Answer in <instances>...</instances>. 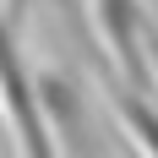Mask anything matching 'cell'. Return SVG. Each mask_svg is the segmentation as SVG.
<instances>
[{"mask_svg":"<svg viewBox=\"0 0 158 158\" xmlns=\"http://www.w3.org/2000/svg\"><path fill=\"white\" fill-rule=\"evenodd\" d=\"M93 33H98V71L114 77L120 87L142 98H158L153 82V60H147V38H153V22H147L142 0H93Z\"/></svg>","mask_w":158,"mask_h":158,"instance_id":"1","label":"cell"},{"mask_svg":"<svg viewBox=\"0 0 158 158\" xmlns=\"http://www.w3.org/2000/svg\"><path fill=\"white\" fill-rule=\"evenodd\" d=\"M65 6V16H82V0H60Z\"/></svg>","mask_w":158,"mask_h":158,"instance_id":"5","label":"cell"},{"mask_svg":"<svg viewBox=\"0 0 158 158\" xmlns=\"http://www.w3.org/2000/svg\"><path fill=\"white\" fill-rule=\"evenodd\" d=\"M33 87H38V104H44L60 158H93V142H87L93 136V98L82 93V82L65 71H33Z\"/></svg>","mask_w":158,"mask_h":158,"instance_id":"2","label":"cell"},{"mask_svg":"<svg viewBox=\"0 0 158 158\" xmlns=\"http://www.w3.org/2000/svg\"><path fill=\"white\" fill-rule=\"evenodd\" d=\"M104 82H109V109H114V120H120V131L136 142V158H158V98L131 93V87H120L114 77H104Z\"/></svg>","mask_w":158,"mask_h":158,"instance_id":"3","label":"cell"},{"mask_svg":"<svg viewBox=\"0 0 158 158\" xmlns=\"http://www.w3.org/2000/svg\"><path fill=\"white\" fill-rule=\"evenodd\" d=\"M147 60H153V82H158V27H153V38H147Z\"/></svg>","mask_w":158,"mask_h":158,"instance_id":"4","label":"cell"},{"mask_svg":"<svg viewBox=\"0 0 158 158\" xmlns=\"http://www.w3.org/2000/svg\"><path fill=\"white\" fill-rule=\"evenodd\" d=\"M131 158H136V153H131Z\"/></svg>","mask_w":158,"mask_h":158,"instance_id":"6","label":"cell"}]
</instances>
